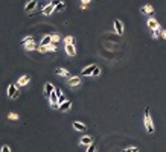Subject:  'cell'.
I'll list each match as a JSON object with an SVG mask.
<instances>
[{"label":"cell","mask_w":166,"mask_h":152,"mask_svg":"<svg viewBox=\"0 0 166 152\" xmlns=\"http://www.w3.org/2000/svg\"><path fill=\"white\" fill-rule=\"evenodd\" d=\"M145 128H146V131L148 132H154V125H152V120H151V116H149V108H146L145 110Z\"/></svg>","instance_id":"cell-1"},{"label":"cell","mask_w":166,"mask_h":152,"mask_svg":"<svg viewBox=\"0 0 166 152\" xmlns=\"http://www.w3.org/2000/svg\"><path fill=\"white\" fill-rule=\"evenodd\" d=\"M20 94V91H18V87L15 85V84H11L8 87V96L11 97V99H15V97H18Z\"/></svg>","instance_id":"cell-2"},{"label":"cell","mask_w":166,"mask_h":152,"mask_svg":"<svg viewBox=\"0 0 166 152\" xmlns=\"http://www.w3.org/2000/svg\"><path fill=\"white\" fill-rule=\"evenodd\" d=\"M114 29H116L117 35H122V34H124V23H122L120 20H116L114 21Z\"/></svg>","instance_id":"cell-3"},{"label":"cell","mask_w":166,"mask_h":152,"mask_svg":"<svg viewBox=\"0 0 166 152\" xmlns=\"http://www.w3.org/2000/svg\"><path fill=\"white\" fill-rule=\"evenodd\" d=\"M146 24H148V28L151 29V31H156V29H159V28H160L159 21H157V20H154V18H149V20L146 21Z\"/></svg>","instance_id":"cell-4"},{"label":"cell","mask_w":166,"mask_h":152,"mask_svg":"<svg viewBox=\"0 0 166 152\" xmlns=\"http://www.w3.org/2000/svg\"><path fill=\"white\" fill-rule=\"evenodd\" d=\"M56 91H53V93L49 96V99H50V105H52V108H58V94H55Z\"/></svg>","instance_id":"cell-5"},{"label":"cell","mask_w":166,"mask_h":152,"mask_svg":"<svg viewBox=\"0 0 166 152\" xmlns=\"http://www.w3.org/2000/svg\"><path fill=\"white\" fill-rule=\"evenodd\" d=\"M70 107H72V100H66V102H63V104L58 105V110L60 111H69Z\"/></svg>","instance_id":"cell-6"},{"label":"cell","mask_w":166,"mask_h":152,"mask_svg":"<svg viewBox=\"0 0 166 152\" xmlns=\"http://www.w3.org/2000/svg\"><path fill=\"white\" fill-rule=\"evenodd\" d=\"M79 82H81L79 76H72V78L67 79V84L70 85V87H76V85H79Z\"/></svg>","instance_id":"cell-7"},{"label":"cell","mask_w":166,"mask_h":152,"mask_svg":"<svg viewBox=\"0 0 166 152\" xmlns=\"http://www.w3.org/2000/svg\"><path fill=\"white\" fill-rule=\"evenodd\" d=\"M64 49H66L67 55H70V56L76 55V49H75V44H66V46H64Z\"/></svg>","instance_id":"cell-8"},{"label":"cell","mask_w":166,"mask_h":152,"mask_svg":"<svg viewBox=\"0 0 166 152\" xmlns=\"http://www.w3.org/2000/svg\"><path fill=\"white\" fill-rule=\"evenodd\" d=\"M53 91H55V87H53L50 82H46V85H44V94L49 97V96L53 93Z\"/></svg>","instance_id":"cell-9"},{"label":"cell","mask_w":166,"mask_h":152,"mask_svg":"<svg viewBox=\"0 0 166 152\" xmlns=\"http://www.w3.org/2000/svg\"><path fill=\"white\" fill-rule=\"evenodd\" d=\"M53 11H55V6H53L52 3H49V5H46V6L43 8V15H50Z\"/></svg>","instance_id":"cell-10"},{"label":"cell","mask_w":166,"mask_h":152,"mask_svg":"<svg viewBox=\"0 0 166 152\" xmlns=\"http://www.w3.org/2000/svg\"><path fill=\"white\" fill-rule=\"evenodd\" d=\"M31 81V78H29V75H24V76H21V78L18 79V84H17V87H24L26 84H28Z\"/></svg>","instance_id":"cell-11"},{"label":"cell","mask_w":166,"mask_h":152,"mask_svg":"<svg viewBox=\"0 0 166 152\" xmlns=\"http://www.w3.org/2000/svg\"><path fill=\"white\" fill-rule=\"evenodd\" d=\"M73 128L76 129V131H81V132L87 131V126H85L84 123H81V122H73Z\"/></svg>","instance_id":"cell-12"},{"label":"cell","mask_w":166,"mask_h":152,"mask_svg":"<svg viewBox=\"0 0 166 152\" xmlns=\"http://www.w3.org/2000/svg\"><path fill=\"white\" fill-rule=\"evenodd\" d=\"M96 69V66H87L82 72H81V75L82 76H90V75H93V70Z\"/></svg>","instance_id":"cell-13"},{"label":"cell","mask_w":166,"mask_h":152,"mask_svg":"<svg viewBox=\"0 0 166 152\" xmlns=\"http://www.w3.org/2000/svg\"><path fill=\"white\" fill-rule=\"evenodd\" d=\"M79 143L81 145H85V146H90L93 143V140H92V137H88V135H84V137L79 140Z\"/></svg>","instance_id":"cell-14"},{"label":"cell","mask_w":166,"mask_h":152,"mask_svg":"<svg viewBox=\"0 0 166 152\" xmlns=\"http://www.w3.org/2000/svg\"><path fill=\"white\" fill-rule=\"evenodd\" d=\"M55 73L56 75H60V76H66V78H70V72L66 69H56L55 70Z\"/></svg>","instance_id":"cell-15"},{"label":"cell","mask_w":166,"mask_h":152,"mask_svg":"<svg viewBox=\"0 0 166 152\" xmlns=\"http://www.w3.org/2000/svg\"><path fill=\"white\" fill-rule=\"evenodd\" d=\"M35 6H37V2H35V0H31V2L24 6V11H26V12H31L32 9H35Z\"/></svg>","instance_id":"cell-16"},{"label":"cell","mask_w":166,"mask_h":152,"mask_svg":"<svg viewBox=\"0 0 166 152\" xmlns=\"http://www.w3.org/2000/svg\"><path fill=\"white\" fill-rule=\"evenodd\" d=\"M142 12H143V14L151 15V14H154V8L151 6V5H145V6L142 8Z\"/></svg>","instance_id":"cell-17"},{"label":"cell","mask_w":166,"mask_h":152,"mask_svg":"<svg viewBox=\"0 0 166 152\" xmlns=\"http://www.w3.org/2000/svg\"><path fill=\"white\" fill-rule=\"evenodd\" d=\"M52 43V35H46V37H43V40H41V46H49Z\"/></svg>","instance_id":"cell-18"},{"label":"cell","mask_w":166,"mask_h":152,"mask_svg":"<svg viewBox=\"0 0 166 152\" xmlns=\"http://www.w3.org/2000/svg\"><path fill=\"white\" fill-rule=\"evenodd\" d=\"M24 49L26 50H35V49H38V46H37L34 41H31V43H28V44H24Z\"/></svg>","instance_id":"cell-19"},{"label":"cell","mask_w":166,"mask_h":152,"mask_svg":"<svg viewBox=\"0 0 166 152\" xmlns=\"http://www.w3.org/2000/svg\"><path fill=\"white\" fill-rule=\"evenodd\" d=\"M162 34H163V29H162V28H159V29H156V31H151V35H152L154 38L162 37Z\"/></svg>","instance_id":"cell-20"},{"label":"cell","mask_w":166,"mask_h":152,"mask_svg":"<svg viewBox=\"0 0 166 152\" xmlns=\"http://www.w3.org/2000/svg\"><path fill=\"white\" fill-rule=\"evenodd\" d=\"M64 43H66V44H75V38L73 37H66L64 38Z\"/></svg>","instance_id":"cell-21"},{"label":"cell","mask_w":166,"mask_h":152,"mask_svg":"<svg viewBox=\"0 0 166 152\" xmlns=\"http://www.w3.org/2000/svg\"><path fill=\"white\" fill-rule=\"evenodd\" d=\"M31 41H34L32 40V37H26V38H23V40H21V44H28V43H31Z\"/></svg>","instance_id":"cell-22"},{"label":"cell","mask_w":166,"mask_h":152,"mask_svg":"<svg viewBox=\"0 0 166 152\" xmlns=\"http://www.w3.org/2000/svg\"><path fill=\"white\" fill-rule=\"evenodd\" d=\"M60 40H61L60 35H56V34H55V35H52V43H53V44H56V43L60 41Z\"/></svg>","instance_id":"cell-23"},{"label":"cell","mask_w":166,"mask_h":152,"mask_svg":"<svg viewBox=\"0 0 166 152\" xmlns=\"http://www.w3.org/2000/svg\"><path fill=\"white\" fill-rule=\"evenodd\" d=\"M8 117H9V120H18V116H17L15 113H11Z\"/></svg>","instance_id":"cell-24"},{"label":"cell","mask_w":166,"mask_h":152,"mask_svg":"<svg viewBox=\"0 0 166 152\" xmlns=\"http://www.w3.org/2000/svg\"><path fill=\"white\" fill-rule=\"evenodd\" d=\"M87 152H96V145H95V143L90 145L88 148H87Z\"/></svg>","instance_id":"cell-25"},{"label":"cell","mask_w":166,"mask_h":152,"mask_svg":"<svg viewBox=\"0 0 166 152\" xmlns=\"http://www.w3.org/2000/svg\"><path fill=\"white\" fill-rule=\"evenodd\" d=\"M53 6H58V5H61V3H64V0H52L50 2Z\"/></svg>","instance_id":"cell-26"},{"label":"cell","mask_w":166,"mask_h":152,"mask_svg":"<svg viewBox=\"0 0 166 152\" xmlns=\"http://www.w3.org/2000/svg\"><path fill=\"white\" fill-rule=\"evenodd\" d=\"M122 152H139V148H128V149H124Z\"/></svg>","instance_id":"cell-27"},{"label":"cell","mask_w":166,"mask_h":152,"mask_svg":"<svg viewBox=\"0 0 166 152\" xmlns=\"http://www.w3.org/2000/svg\"><path fill=\"white\" fill-rule=\"evenodd\" d=\"M47 50H52V52H53V50H55V52H56V46H55V44H53V43H50V44H49V46H47Z\"/></svg>","instance_id":"cell-28"},{"label":"cell","mask_w":166,"mask_h":152,"mask_svg":"<svg viewBox=\"0 0 166 152\" xmlns=\"http://www.w3.org/2000/svg\"><path fill=\"white\" fill-rule=\"evenodd\" d=\"M99 75H101V69L96 66V69L93 70V76H99Z\"/></svg>","instance_id":"cell-29"},{"label":"cell","mask_w":166,"mask_h":152,"mask_svg":"<svg viewBox=\"0 0 166 152\" xmlns=\"http://www.w3.org/2000/svg\"><path fill=\"white\" fill-rule=\"evenodd\" d=\"M38 50H40V52H43V53L47 52V46H41V44H40V46H38Z\"/></svg>","instance_id":"cell-30"},{"label":"cell","mask_w":166,"mask_h":152,"mask_svg":"<svg viewBox=\"0 0 166 152\" xmlns=\"http://www.w3.org/2000/svg\"><path fill=\"white\" fill-rule=\"evenodd\" d=\"M64 6H66V5H64V3L58 5V6H55V11H63V9H64Z\"/></svg>","instance_id":"cell-31"},{"label":"cell","mask_w":166,"mask_h":152,"mask_svg":"<svg viewBox=\"0 0 166 152\" xmlns=\"http://www.w3.org/2000/svg\"><path fill=\"white\" fill-rule=\"evenodd\" d=\"M2 152H11L9 146H3V148H2Z\"/></svg>","instance_id":"cell-32"},{"label":"cell","mask_w":166,"mask_h":152,"mask_svg":"<svg viewBox=\"0 0 166 152\" xmlns=\"http://www.w3.org/2000/svg\"><path fill=\"white\" fill-rule=\"evenodd\" d=\"M90 2H92V0H81V3L84 5V6H85V5H87V3H90Z\"/></svg>","instance_id":"cell-33"},{"label":"cell","mask_w":166,"mask_h":152,"mask_svg":"<svg viewBox=\"0 0 166 152\" xmlns=\"http://www.w3.org/2000/svg\"><path fill=\"white\" fill-rule=\"evenodd\" d=\"M162 37H163V38H166V31H163V34H162Z\"/></svg>","instance_id":"cell-34"}]
</instances>
